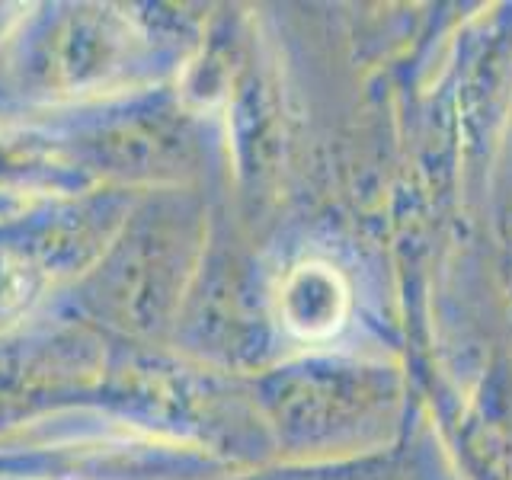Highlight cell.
Returning a JSON list of instances; mask_svg holds the SVG:
<instances>
[{"label":"cell","mask_w":512,"mask_h":480,"mask_svg":"<svg viewBox=\"0 0 512 480\" xmlns=\"http://www.w3.org/2000/svg\"><path fill=\"white\" fill-rule=\"evenodd\" d=\"M279 311L285 327L301 340H327L349 314V285L327 263H301L282 285Z\"/></svg>","instance_id":"cell-1"}]
</instances>
